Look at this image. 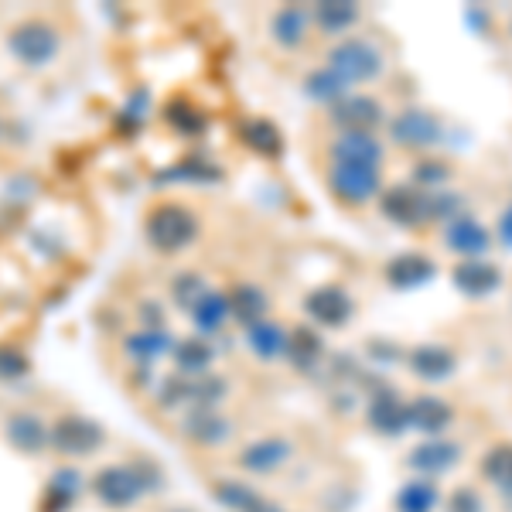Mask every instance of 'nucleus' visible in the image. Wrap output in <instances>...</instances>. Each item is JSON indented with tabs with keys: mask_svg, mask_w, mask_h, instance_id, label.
<instances>
[{
	"mask_svg": "<svg viewBox=\"0 0 512 512\" xmlns=\"http://www.w3.org/2000/svg\"><path fill=\"white\" fill-rule=\"evenodd\" d=\"M205 291H209V284H205V277L195 274V270H181V274H175V280H171V301H175L181 311H192L195 301Z\"/></svg>",
	"mask_w": 512,
	"mask_h": 512,
	"instance_id": "obj_36",
	"label": "nucleus"
},
{
	"mask_svg": "<svg viewBox=\"0 0 512 512\" xmlns=\"http://www.w3.org/2000/svg\"><path fill=\"white\" fill-rule=\"evenodd\" d=\"M362 11L355 4H342V0H332V4H318L311 11V21L318 24L321 35H345L352 24H359Z\"/></svg>",
	"mask_w": 512,
	"mask_h": 512,
	"instance_id": "obj_32",
	"label": "nucleus"
},
{
	"mask_svg": "<svg viewBox=\"0 0 512 512\" xmlns=\"http://www.w3.org/2000/svg\"><path fill=\"white\" fill-rule=\"evenodd\" d=\"M212 495H216L229 512H256L263 506V499H267L260 489H253L250 482H243V478H236V475L216 478V482H212Z\"/></svg>",
	"mask_w": 512,
	"mask_h": 512,
	"instance_id": "obj_30",
	"label": "nucleus"
},
{
	"mask_svg": "<svg viewBox=\"0 0 512 512\" xmlns=\"http://www.w3.org/2000/svg\"><path fill=\"white\" fill-rule=\"evenodd\" d=\"M478 478L492 485L502 499H512V441H495L478 458Z\"/></svg>",
	"mask_w": 512,
	"mask_h": 512,
	"instance_id": "obj_22",
	"label": "nucleus"
},
{
	"mask_svg": "<svg viewBox=\"0 0 512 512\" xmlns=\"http://www.w3.org/2000/svg\"><path fill=\"white\" fill-rule=\"evenodd\" d=\"M79 492H82V475L76 468L62 465L59 472L48 478L45 495H41V512H65L69 506H76Z\"/></svg>",
	"mask_w": 512,
	"mask_h": 512,
	"instance_id": "obj_29",
	"label": "nucleus"
},
{
	"mask_svg": "<svg viewBox=\"0 0 512 512\" xmlns=\"http://www.w3.org/2000/svg\"><path fill=\"white\" fill-rule=\"evenodd\" d=\"M321 352H325V345H321V335L315 332V328H294L291 345H287V359H291V366L315 369L321 362Z\"/></svg>",
	"mask_w": 512,
	"mask_h": 512,
	"instance_id": "obj_33",
	"label": "nucleus"
},
{
	"mask_svg": "<svg viewBox=\"0 0 512 512\" xmlns=\"http://www.w3.org/2000/svg\"><path fill=\"white\" fill-rule=\"evenodd\" d=\"M4 437L21 454L48 451V420L38 410H11L4 420Z\"/></svg>",
	"mask_w": 512,
	"mask_h": 512,
	"instance_id": "obj_15",
	"label": "nucleus"
},
{
	"mask_svg": "<svg viewBox=\"0 0 512 512\" xmlns=\"http://www.w3.org/2000/svg\"><path fill=\"white\" fill-rule=\"evenodd\" d=\"M434 270H437L434 260H427V256L403 253L386 267V277H390L393 287H417V284H427V280L434 277Z\"/></svg>",
	"mask_w": 512,
	"mask_h": 512,
	"instance_id": "obj_31",
	"label": "nucleus"
},
{
	"mask_svg": "<svg viewBox=\"0 0 512 512\" xmlns=\"http://www.w3.org/2000/svg\"><path fill=\"white\" fill-rule=\"evenodd\" d=\"M164 120H168L175 130H181V134H198V130L205 127V117L198 110H192L188 103H185V110H178V106L171 103L168 110H164Z\"/></svg>",
	"mask_w": 512,
	"mask_h": 512,
	"instance_id": "obj_38",
	"label": "nucleus"
},
{
	"mask_svg": "<svg viewBox=\"0 0 512 512\" xmlns=\"http://www.w3.org/2000/svg\"><path fill=\"white\" fill-rule=\"evenodd\" d=\"M198 212L192 205L178 202V198H161L144 212V239L154 253L161 256H178L198 239Z\"/></svg>",
	"mask_w": 512,
	"mask_h": 512,
	"instance_id": "obj_2",
	"label": "nucleus"
},
{
	"mask_svg": "<svg viewBox=\"0 0 512 512\" xmlns=\"http://www.w3.org/2000/svg\"><path fill=\"white\" fill-rule=\"evenodd\" d=\"M451 280L461 294L485 297L502 284V274H499V267H492V263H485V260H461L458 267L451 270Z\"/></svg>",
	"mask_w": 512,
	"mask_h": 512,
	"instance_id": "obj_27",
	"label": "nucleus"
},
{
	"mask_svg": "<svg viewBox=\"0 0 512 512\" xmlns=\"http://www.w3.org/2000/svg\"><path fill=\"white\" fill-rule=\"evenodd\" d=\"M243 140L253 147V151H260V154H267V158H277L280 154V134H277V127L274 123H267V120H246L243 123Z\"/></svg>",
	"mask_w": 512,
	"mask_h": 512,
	"instance_id": "obj_35",
	"label": "nucleus"
},
{
	"mask_svg": "<svg viewBox=\"0 0 512 512\" xmlns=\"http://www.w3.org/2000/svg\"><path fill=\"white\" fill-rule=\"evenodd\" d=\"M366 420L376 434L383 437H400L410 431V400H403L396 390H376V396L366 407Z\"/></svg>",
	"mask_w": 512,
	"mask_h": 512,
	"instance_id": "obj_14",
	"label": "nucleus"
},
{
	"mask_svg": "<svg viewBox=\"0 0 512 512\" xmlns=\"http://www.w3.org/2000/svg\"><path fill=\"white\" fill-rule=\"evenodd\" d=\"M178 434L195 451H222L236 441V420L219 407H195L178 417Z\"/></svg>",
	"mask_w": 512,
	"mask_h": 512,
	"instance_id": "obj_7",
	"label": "nucleus"
},
{
	"mask_svg": "<svg viewBox=\"0 0 512 512\" xmlns=\"http://www.w3.org/2000/svg\"><path fill=\"white\" fill-rule=\"evenodd\" d=\"M444 512H485V495L475 485H458L451 495H444Z\"/></svg>",
	"mask_w": 512,
	"mask_h": 512,
	"instance_id": "obj_37",
	"label": "nucleus"
},
{
	"mask_svg": "<svg viewBox=\"0 0 512 512\" xmlns=\"http://www.w3.org/2000/svg\"><path fill=\"white\" fill-rule=\"evenodd\" d=\"M246 345L260 362H277L287 355V345H291V332L284 325H277L274 318H263L256 325L246 328Z\"/></svg>",
	"mask_w": 512,
	"mask_h": 512,
	"instance_id": "obj_26",
	"label": "nucleus"
},
{
	"mask_svg": "<svg viewBox=\"0 0 512 512\" xmlns=\"http://www.w3.org/2000/svg\"><path fill=\"white\" fill-rule=\"evenodd\" d=\"M171 359H175L178 376H185V379H202V376H209V369H212V366H216V349H212L209 338L188 335V338H181V342L175 345Z\"/></svg>",
	"mask_w": 512,
	"mask_h": 512,
	"instance_id": "obj_23",
	"label": "nucleus"
},
{
	"mask_svg": "<svg viewBox=\"0 0 512 512\" xmlns=\"http://www.w3.org/2000/svg\"><path fill=\"white\" fill-rule=\"evenodd\" d=\"M304 93H308L315 103H325L328 110H332L335 103H342L345 96H352V89L345 86L342 79L335 76V72H328V69H318V72H311L308 79H304Z\"/></svg>",
	"mask_w": 512,
	"mask_h": 512,
	"instance_id": "obj_34",
	"label": "nucleus"
},
{
	"mask_svg": "<svg viewBox=\"0 0 512 512\" xmlns=\"http://www.w3.org/2000/svg\"><path fill=\"white\" fill-rule=\"evenodd\" d=\"M304 311H308V318L315 321L318 328H342L345 321L352 318L355 304H352V294H345L342 287L328 284V287H318V291L308 294Z\"/></svg>",
	"mask_w": 512,
	"mask_h": 512,
	"instance_id": "obj_16",
	"label": "nucleus"
},
{
	"mask_svg": "<svg viewBox=\"0 0 512 512\" xmlns=\"http://www.w3.org/2000/svg\"><path fill=\"white\" fill-rule=\"evenodd\" d=\"M328 158L332 161H352V164H383V144L366 134V130H342L332 144H328Z\"/></svg>",
	"mask_w": 512,
	"mask_h": 512,
	"instance_id": "obj_20",
	"label": "nucleus"
},
{
	"mask_svg": "<svg viewBox=\"0 0 512 512\" xmlns=\"http://www.w3.org/2000/svg\"><path fill=\"white\" fill-rule=\"evenodd\" d=\"M297 454V441L291 434H263L236 451V468L253 478H274L284 472Z\"/></svg>",
	"mask_w": 512,
	"mask_h": 512,
	"instance_id": "obj_8",
	"label": "nucleus"
},
{
	"mask_svg": "<svg viewBox=\"0 0 512 512\" xmlns=\"http://www.w3.org/2000/svg\"><path fill=\"white\" fill-rule=\"evenodd\" d=\"M106 444V431L86 414H55L48 420V451L59 458H89Z\"/></svg>",
	"mask_w": 512,
	"mask_h": 512,
	"instance_id": "obj_5",
	"label": "nucleus"
},
{
	"mask_svg": "<svg viewBox=\"0 0 512 512\" xmlns=\"http://www.w3.org/2000/svg\"><path fill=\"white\" fill-rule=\"evenodd\" d=\"M89 492L103 509L110 512H130L137 509L144 499H151L144 478L134 468V461H113V465H103L99 472L89 478Z\"/></svg>",
	"mask_w": 512,
	"mask_h": 512,
	"instance_id": "obj_3",
	"label": "nucleus"
},
{
	"mask_svg": "<svg viewBox=\"0 0 512 512\" xmlns=\"http://www.w3.org/2000/svg\"><path fill=\"white\" fill-rule=\"evenodd\" d=\"M4 48L24 72H45L62 59L65 28L52 11H28L7 24Z\"/></svg>",
	"mask_w": 512,
	"mask_h": 512,
	"instance_id": "obj_1",
	"label": "nucleus"
},
{
	"mask_svg": "<svg viewBox=\"0 0 512 512\" xmlns=\"http://www.w3.org/2000/svg\"><path fill=\"white\" fill-rule=\"evenodd\" d=\"M407 369L424 383H441L448 379L454 369H458V359H454L451 349L444 345H417L414 352L407 355Z\"/></svg>",
	"mask_w": 512,
	"mask_h": 512,
	"instance_id": "obj_25",
	"label": "nucleus"
},
{
	"mask_svg": "<svg viewBox=\"0 0 512 512\" xmlns=\"http://www.w3.org/2000/svg\"><path fill=\"white\" fill-rule=\"evenodd\" d=\"M328 72H335L345 86H359V82H373L383 76L386 69V55L376 41L369 38H345L328 52Z\"/></svg>",
	"mask_w": 512,
	"mask_h": 512,
	"instance_id": "obj_4",
	"label": "nucleus"
},
{
	"mask_svg": "<svg viewBox=\"0 0 512 512\" xmlns=\"http://www.w3.org/2000/svg\"><path fill=\"white\" fill-rule=\"evenodd\" d=\"M437 509H444V495L434 478L414 475L393 495V512H437Z\"/></svg>",
	"mask_w": 512,
	"mask_h": 512,
	"instance_id": "obj_24",
	"label": "nucleus"
},
{
	"mask_svg": "<svg viewBox=\"0 0 512 512\" xmlns=\"http://www.w3.org/2000/svg\"><path fill=\"white\" fill-rule=\"evenodd\" d=\"M28 373V359L18 349H0V379H18Z\"/></svg>",
	"mask_w": 512,
	"mask_h": 512,
	"instance_id": "obj_39",
	"label": "nucleus"
},
{
	"mask_svg": "<svg viewBox=\"0 0 512 512\" xmlns=\"http://www.w3.org/2000/svg\"><path fill=\"white\" fill-rule=\"evenodd\" d=\"M461 458H465V448H461V441H454V437H424V441H417L414 448L407 454V468L420 478H441L454 472V468L461 465Z\"/></svg>",
	"mask_w": 512,
	"mask_h": 512,
	"instance_id": "obj_10",
	"label": "nucleus"
},
{
	"mask_svg": "<svg viewBox=\"0 0 512 512\" xmlns=\"http://www.w3.org/2000/svg\"><path fill=\"white\" fill-rule=\"evenodd\" d=\"M308 35H311V11H304V7L284 4L270 14V38H274V45L294 52V48H301L308 41Z\"/></svg>",
	"mask_w": 512,
	"mask_h": 512,
	"instance_id": "obj_21",
	"label": "nucleus"
},
{
	"mask_svg": "<svg viewBox=\"0 0 512 512\" xmlns=\"http://www.w3.org/2000/svg\"><path fill=\"white\" fill-rule=\"evenodd\" d=\"M178 345V338L171 335V328H134L120 338V352L130 366L151 369L154 362H161L164 355H171Z\"/></svg>",
	"mask_w": 512,
	"mask_h": 512,
	"instance_id": "obj_11",
	"label": "nucleus"
},
{
	"mask_svg": "<svg viewBox=\"0 0 512 512\" xmlns=\"http://www.w3.org/2000/svg\"><path fill=\"white\" fill-rule=\"evenodd\" d=\"M444 246L454 256H461V260H485L492 250V236L482 222L472 219L468 212H461L451 222H444Z\"/></svg>",
	"mask_w": 512,
	"mask_h": 512,
	"instance_id": "obj_12",
	"label": "nucleus"
},
{
	"mask_svg": "<svg viewBox=\"0 0 512 512\" xmlns=\"http://www.w3.org/2000/svg\"><path fill=\"white\" fill-rule=\"evenodd\" d=\"M495 236H499V246L502 250L512 253V205H506L499 216V226H495Z\"/></svg>",
	"mask_w": 512,
	"mask_h": 512,
	"instance_id": "obj_40",
	"label": "nucleus"
},
{
	"mask_svg": "<svg viewBox=\"0 0 512 512\" xmlns=\"http://www.w3.org/2000/svg\"><path fill=\"white\" fill-rule=\"evenodd\" d=\"M328 188L342 205L362 209L376 195H383V168L376 164H352V161H328Z\"/></svg>",
	"mask_w": 512,
	"mask_h": 512,
	"instance_id": "obj_6",
	"label": "nucleus"
},
{
	"mask_svg": "<svg viewBox=\"0 0 512 512\" xmlns=\"http://www.w3.org/2000/svg\"><path fill=\"white\" fill-rule=\"evenodd\" d=\"M390 140L403 151H431L444 140V123L431 110H400L390 120Z\"/></svg>",
	"mask_w": 512,
	"mask_h": 512,
	"instance_id": "obj_9",
	"label": "nucleus"
},
{
	"mask_svg": "<svg viewBox=\"0 0 512 512\" xmlns=\"http://www.w3.org/2000/svg\"><path fill=\"white\" fill-rule=\"evenodd\" d=\"M454 424V407L441 396H414L410 400V431H420L424 437H444Z\"/></svg>",
	"mask_w": 512,
	"mask_h": 512,
	"instance_id": "obj_19",
	"label": "nucleus"
},
{
	"mask_svg": "<svg viewBox=\"0 0 512 512\" xmlns=\"http://www.w3.org/2000/svg\"><path fill=\"white\" fill-rule=\"evenodd\" d=\"M168 512H192V509H181V506H178V509H168Z\"/></svg>",
	"mask_w": 512,
	"mask_h": 512,
	"instance_id": "obj_41",
	"label": "nucleus"
},
{
	"mask_svg": "<svg viewBox=\"0 0 512 512\" xmlns=\"http://www.w3.org/2000/svg\"><path fill=\"white\" fill-rule=\"evenodd\" d=\"M229 304H233V318L239 325L250 328L256 321L267 318L270 294L260 284H253V280H239V284H233V291H229Z\"/></svg>",
	"mask_w": 512,
	"mask_h": 512,
	"instance_id": "obj_28",
	"label": "nucleus"
},
{
	"mask_svg": "<svg viewBox=\"0 0 512 512\" xmlns=\"http://www.w3.org/2000/svg\"><path fill=\"white\" fill-rule=\"evenodd\" d=\"M0 140H4V120H0Z\"/></svg>",
	"mask_w": 512,
	"mask_h": 512,
	"instance_id": "obj_42",
	"label": "nucleus"
},
{
	"mask_svg": "<svg viewBox=\"0 0 512 512\" xmlns=\"http://www.w3.org/2000/svg\"><path fill=\"white\" fill-rule=\"evenodd\" d=\"M188 318H192L195 332L202 338H216L222 335V328L229 325V318H233V304H229V291H205L202 297L195 301V308L188 311Z\"/></svg>",
	"mask_w": 512,
	"mask_h": 512,
	"instance_id": "obj_18",
	"label": "nucleus"
},
{
	"mask_svg": "<svg viewBox=\"0 0 512 512\" xmlns=\"http://www.w3.org/2000/svg\"><path fill=\"white\" fill-rule=\"evenodd\" d=\"M383 212L396 226H424V222L437 219L434 216V192H417V188H390L383 192Z\"/></svg>",
	"mask_w": 512,
	"mask_h": 512,
	"instance_id": "obj_13",
	"label": "nucleus"
},
{
	"mask_svg": "<svg viewBox=\"0 0 512 512\" xmlns=\"http://www.w3.org/2000/svg\"><path fill=\"white\" fill-rule=\"evenodd\" d=\"M328 117H332L335 127H342V130H366L369 134L376 123L386 120V113H383V103H379V99L352 93V96H345L342 103H335Z\"/></svg>",
	"mask_w": 512,
	"mask_h": 512,
	"instance_id": "obj_17",
	"label": "nucleus"
}]
</instances>
